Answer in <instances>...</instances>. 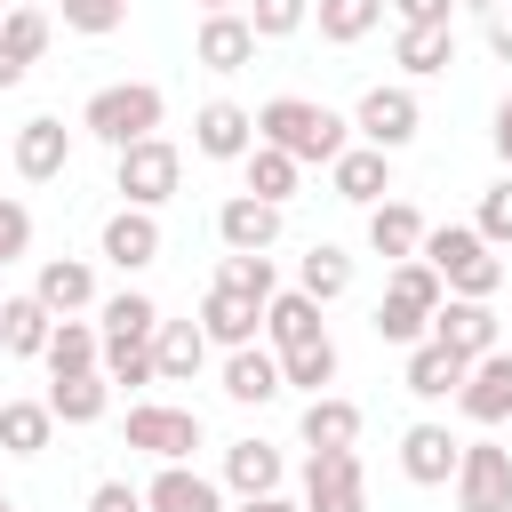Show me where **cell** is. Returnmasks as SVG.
Returning <instances> with one entry per match:
<instances>
[{
    "label": "cell",
    "instance_id": "23",
    "mask_svg": "<svg viewBox=\"0 0 512 512\" xmlns=\"http://www.w3.org/2000/svg\"><path fill=\"white\" fill-rule=\"evenodd\" d=\"M144 512H224V488L200 480L192 464H160L152 488H144Z\"/></svg>",
    "mask_w": 512,
    "mask_h": 512
},
{
    "label": "cell",
    "instance_id": "47",
    "mask_svg": "<svg viewBox=\"0 0 512 512\" xmlns=\"http://www.w3.org/2000/svg\"><path fill=\"white\" fill-rule=\"evenodd\" d=\"M88 512H144V488H128V480H96V488H88Z\"/></svg>",
    "mask_w": 512,
    "mask_h": 512
},
{
    "label": "cell",
    "instance_id": "30",
    "mask_svg": "<svg viewBox=\"0 0 512 512\" xmlns=\"http://www.w3.org/2000/svg\"><path fill=\"white\" fill-rule=\"evenodd\" d=\"M40 360H48V376H88V368L104 360V328H88V320H56Z\"/></svg>",
    "mask_w": 512,
    "mask_h": 512
},
{
    "label": "cell",
    "instance_id": "27",
    "mask_svg": "<svg viewBox=\"0 0 512 512\" xmlns=\"http://www.w3.org/2000/svg\"><path fill=\"white\" fill-rule=\"evenodd\" d=\"M368 248L392 256V264H408V256L424 248V216H416L408 200H376V208H368Z\"/></svg>",
    "mask_w": 512,
    "mask_h": 512
},
{
    "label": "cell",
    "instance_id": "49",
    "mask_svg": "<svg viewBox=\"0 0 512 512\" xmlns=\"http://www.w3.org/2000/svg\"><path fill=\"white\" fill-rule=\"evenodd\" d=\"M488 136H496V160H504V168H512V96H504V104H496V128H488Z\"/></svg>",
    "mask_w": 512,
    "mask_h": 512
},
{
    "label": "cell",
    "instance_id": "52",
    "mask_svg": "<svg viewBox=\"0 0 512 512\" xmlns=\"http://www.w3.org/2000/svg\"><path fill=\"white\" fill-rule=\"evenodd\" d=\"M24 72H32V64H16V56H8V48H0V88H16V80H24Z\"/></svg>",
    "mask_w": 512,
    "mask_h": 512
},
{
    "label": "cell",
    "instance_id": "34",
    "mask_svg": "<svg viewBox=\"0 0 512 512\" xmlns=\"http://www.w3.org/2000/svg\"><path fill=\"white\" fill-rule=\"evenodd\" d=\"M296 288H304L312 304H336V296L352 288V256H344V248H328V240H312V248H304V264H296Z\"/></svg>",
    "mask_w": 512,
    "mask_h": 512
},
{
    "label": "cell",
    "instance_id": "24",
    "mask_svg": "<svg viewBox=\"0 0 512 512\" xmlns=\"http://www.w3.org/2000/svg\"><path fill=\"white\" fill-rule=\"evenodd\" d=\"M200 360H208L200 320H160V336H152V376H160V384H192Z\"/></svg>",
    "mask_w": 512,
    "mask_h": 512
},
{
    "label": "cell",
    "instance_id": "54",
    "mask_svg": "<svg viewBox=\"0 0 512 512\" xmlns=\"http://www.w3.org/2000/svg\"><path fill=\"white\" fill-rule=\"evenodd\" d=\"M0 512H24V504H16V496H0Z\"/></svg>",
    "mask_w": 512,
    "mask_h": 512
},
{
    "label": "cell",
    "instance_id": "15",
    "mask_svg": "<svg viewBox=\"0 0 512 512\" xmlns=\"http://www.w3.org/2000/svg\"><path fill=\"white\" fill-rule=\"evenodd\" d=\"M328 184H336V200L376 208V200L392 192V152H376V144H344V152L328 160Z\"/></svg>",
    "mask_w": 512,
    "mask_h": 512
},
{
    "label": "cell",
    "instance_id": "26",
    "mask_svg": "<svg viewBox=\"0 0 512 512\" xmlns=\"http://www.w3.org/2000/svg\"><path fill=\"white\" fill-rule=\"evenodd\" d=\"M48 328H56V312H48L40 296H0V352L40 360V352H48Z\"/></svg>",
    "mask_w": 512,
    "mask_h": 512
},
{
    "label": "cell",
    "instance_id": "51",
    "mask_svg": "<svg viewBox=\"0 0 512 512\" xmlns=\"http://www.w3.org/2000/svg\"><path fill=\"white\" fill-rule=\"evenodd\" d=\"M240 512H304V504H288V496H240Z\"/></svg>",
    "mask_w": 512,
    "mask_h": 512
},
{
    "label": "cell",
    "instance_id": "42",
    "mask_svg": "<svg viewBox=\"0 0 512 512\" xmlns=\"http://www.w3.org/2000/svg\"><path fill=\"white\" fill-rule=\"evenodd\" d=\"M56 8H64V32H88V40L128 24V0H56Z\"/></svg>",
    "mask_w": 512,
    "mask_h": 512
},
{
    "label": "cell",
    "instance_id": "37",
    "mask_svg": "<svg viewBox=\"0 0 512 512\" xmlns=\"http://www.w3.org/2000/svg\"><path fill=\"white\" fill-rule=\"evenodd\" d=\"M312 16H320V40L352 48V40H368L384 24V0H312Z\"/></svg>",
    "mask_w": 512,
    "mask_h": 512
},
{
    "label": "cell",
    "instance_id": "41",
    "mask_svg": "<svg viewBox=\"0 0 512 512\" xmlns=\"http://www.w3.org/2000/svg\"><path fill=\"white\" fill-rule=\"evenodd\" d=\"M472 232H480L488 248H512V176H496V184L480 192V216H472Z\"/></svg>",
    "mask_w": 512,
    "mask_h": 512
},
{
    "label": "cell",
    "instance_id": "17",
    "mask_svg": "<svg viewBox=\"0 0 512 512\" xmlns=\"http://www.w3.org/2000/svg\"><path fill=\"white\" fill-rule=\"evenodd\" d=\"M32 296H40L56 320H80V312L96 304V272H88V256H48L40 280H32Z\"/></svg>",
    "mask_w": 512,
    "mask_h": 512
},
{
    "label": "cell",
    "instance_id": "56",
    "mask_svg": "<svg viewBox=\"0 0 512 512\" xmlns=\"http://www.w3.org/2000/svg\"><path fill=\"white\" fill-rule=\"evenodd\" d=\"M504 352H512V344H504Z\"/></svg>",
    "mask_w": 512,
    "mask_h": 512
},
{
    "label": "cell",
    "instance_id": "36",
    "mask_svg": "<svg viewBox=\"0 0 512 512\" xmlns=\"http://www.w3.org/2000/svg\"><path fill=\"white\" fill-rule=\"evenodd\" d=\"M48 40H56V24H48L32 0H8V16H0V48H8L16 64H40V56H48Z\"/></svg>",
    "mask_w": 512,
    "mask_h": 512
},
{
    "label": "cell",
    "instance_id": "11",
    "mask_svg": "<svg viewBox=\"0 0 512 512\" xmlns=\"http://www.w3.org/2000/svg\"><path fill=\"white\" fill-rule=\"evenodd\" d=\"M456 408H464V424H480V432L512 416V352H504V344H496L488 360H472V368H464V384H456Z\"/></svg>",
    "mask_w": 512,
    "mask_h": 512
},
{
    "label": "cell",
    "instance_id": "13",
    "mask_svg": "<svg viewBox=\"0 0 512 512\" xmlns=\"http://www.w3.org/2000/svg\"><path fill=\"white\" fill-rule=\"evenodd\" d=\"M96 256H104V264H120V272L160 264V216H152V208H112V216H104V232H96Z\"/></svg>",
    "mask_w": 512,
    "mask_h": 512
},
{
    "label": "cell",
    "instance_id": "12",
    "mask_svg": "<svg viewBox=\"0 0 512 512\" xmlns=\"http://www.w3.org/2000/svg\"><path fill=\"white\" fill-rule=\"evenodd\" d=\"M72 168V128L56 120V112H32L24 128H16V176L24 184H56Z\"/></svg>",
    "mask_w": 512,
    "mask_h": 512
},
{
    "label": "cell",
    "instance_id": "16",
    "mask_svg": "<svg viewBox=\"0 0 512 512\" xmlns=\"http://www.w3.org/2000/svg\"><path fill=\"white\" fill-rule=\"evenodd\" d=\"M216 240H224V256H264V248L280 240V208H272V200L232 192V200L216 208Z\"/></svg>",
    "mask_w": 512,
    "mask_h": 512
},
{
    "label": "cell",
    "instance_id": "9",
    "mask_svg": "<svg viewBox=\"0 0 512 512\" xmlns=\"http://www.w3.org/2000/svg\"><path fill=\"white\" fill-rule=\"evenodd\" d=\"M128 448H144L160 464H184L200 448V416L192 408H168V400H136L128 408Z\"/></svg>",
    "mask_w": 512,
    "mask_h": 512
},
{
    "label": "cell",
    "instance_id": "53",
    "mask_svg": "<svg viewBox=\"0 0 512 512\" xmlns=\"http://www.w3.org/2000/svg\"><path fill=\"white\" fill-rule=\"evenodd\" d=\"M232 8H240V0H200V16H232Z\"/></svg>",
    "mask_w": 512,
    "mask_h": 512
},
{
    "label": "cell",
    "instance_id": "3",
    "mask_svg": "<svg viewBox=\"0 0 512 512\" xmlns=\"http://www.w3.org/2000/svg\"><path fill=\"white\" fill-rule=\"evenodd\" d=\"M160 88L152 80H112V88H96L88 104H80V128L96 136V144H112V152H128V144H144V136H160Z\"/></svg>",
    "mask_w": 512,
    "mask_h": 512
},
{
    "label": "cell",
    "instance_id": "32",
    "mask_svg": "<svg viewBox=\"0 0 512 512\" xmlns=\"http://www.w3.org/2000/svg\"><path fill=\"white\" fill-rule=\"evenodd\" d=\"M152 336H160V304L144 288L104 296V344H152Z\"/></svg>",
    "mask_w": 512,
    "mask_h": 512
},
{
    "label": "cell",
    "instance_id": "14",
    "mask_svg": "<svg viewBox=\"0 0 512 512\" xmlns=\"http://www.w3.org/2000/svg\"><path fill=\"white\" fill-rule=\"evenodd\" d=\"M456 456H464V440H456L448 424H408V432H400V472H408L416 488H448V480H456Z\"/></svg>",
    "mask_w": 512,
    "mask_h": 512
},
{
    "label": "cell",
    "instance_id": "25",
    "mask_svg": "<svg viewBox=\"0 0 512 512\" xmlns=\"http://www.w3.org/2000/svg\"><path fill=\"white\" fill-rule=\"evenodd\" d=\"M400 384H408V400H456V384H464V360H456V352H440V344L424 336V344H408V368H400Z\"/></svg>",
    "mask_w": 512,
    "mask_h": 512
},
{
    "label": "cell",
    "instance_id": "2",
    "mask_svg": "<svg viewBox=\"0 0 512 512\" xmlns=\"http://www.w3.org/2000/svg\"><path fill=\"white\" fill-rule=\"evenodd\" d=\"M416 256L440 272V288H448V296H480V304H488V296L504 288V256H496L472 224H440V232H424V248H416Z\"/></svg>",
    "mask_w": 512,
    "mask_h": 512
},
{
    "label": "cell",
    "instance_id": "43",
    "mask_svg": "<svg viewBox=\"0 0 512 512\" xmlns=\"http://www.w3.org/2000/svg\"><path fill=\"white\" fill-rule=\"evenodd\" d=\"M304 16H312V0H248V32L256 40H288Z\"/></svg>",
    "mask_w": 512,
    "mask_h": 512
},
{
    "label": "cell",
    "instance_id": "22",
    "mask_svg": "<svg viewBox=\"0 0 512 512\" xmlns=\"http://www.w3.org/2000/svg\"><path fill=\"white\" fill-rule=\"evenodd\" d=\"M280 472H288V456L272 440H232L224 448V488L232 496H280Z\"/></svg>",
    "mask_w": 512,
    "mask_h": 512
},
{
    "label": "cell",
    "instance_id": "20",
    "mask_svg": "<svg viewBox=\"0 0 512 512\" xmlns=\"http://www.w3.org/2000/svg\"><path fill=\"white\" fill-rule=\"evenodd\" d=\"M392 64H400L408 80L448 72V64H456V24H400V32H392Z\"/></svg>",
    "mask_w": 512,
    "mask_h": 512
},
{
    "label": "cell",
    "instance_id": "4",
    "mask_svg": "<svg viewBox=\"0 0 512 512\" xmlns=\"http://www.w3.org/2000/svg\"><path fill=\"white\" fill-rule=\"evenodd\" d=\"M176 184H184V152H176L168 136H144V144H128V152H112V192H120V208H160V200H176Z\"/></svg>",
    "mask_w": 512,
    "mask_h": 512
},
{
    "label": "cell",
    "instance_id": "33",
    "mask_svg": "<svg viewBox=\"0 0 512 512\" xmlns=\"http://www.w3.org/2000/svg\"><path fill=\"white\" fill-rule=\"evenodd\" d=\"M240 176H248V200H272V208H288V200H296V160H288V152H272V144H248Z\"/></svg>",
    "mask_w": 512,
    "mask_h": 512
},
{
    "label": "cell",
    "instance_id": "38",
    "mask_svg": "<svg viewBox=\"0 0 512 512\" xmlns=\"http://www.w3.org/2000/svg\"><path fill=\"white\" fill-rule=\"evenodd\" d=\"M280 384H296V392H328L336 384V344L328 336H312V344H296V352H280Z\"/></svg>",
    "mask_w": 512,
    "mask_h": 512
},
{
    "label": "cell",
    "instance_id": "6",
    "mask_svg": "<svg viewBox=\"0 0 512 512\" xmlns=\"http://www.w3.org/2000/svg\"><path fill=\"white\" fill-rule=\"evenodd\" d=\"M352 128H360V144H376V152H400V144H416V128H424V104H416V88H400V80H376V88L352 104Z\"/></svg>",
    "mask_w": 512,
    "mask_h": 512
},
{
    "label": "cell",
    "instance_id": "29",
    "mask_svg": "<svg viewBox=\"0 0 512 512\" xmlns=\"http://www.w3.org/2000/svg\"><path fill=\"white\" fill-rule=\"evenodd\" d=\"M264 336H272V352H296V344H312V336H328V328H320V304H312L304 288H288V296L264 304Z\"/></svg>",
    "mask_w": 512,
    "mask_h": 512
},
{
    "label": "cell",
    "instance_id": "5",
    "mask_svg": "<svg viewBox=\"0 0 512 512\" xmlns=\"http://www.w3.org/2000/svg\"><path fill=\"white\" fill-rule=\"evenodd\" d=\"M448 488H456V512H512V448L504 440H464Z\"/></svg>",
    "mask_w": 512,
    "mask_h": 512
},
{
    "label": "cell",
    "instance_id": "45",
    "mask_svg": "<svg viewBox=\"0 0 512 512\" xmlns=\"http://www.w3.org/2000/svg\"><path fill=\"white\" fill-rule=\"evenodd\" d=\"M424 328H432V320H424L416 304H400V296L376 304V336H384V344H424Z\"/></svg>",
    "mask_w": 512,
    "mask_h": 512
},
{
    "label": "cell",
    "instance_id": "28",
    "mask_svg": "<svg viewBox=\"0 0 512 512\" xmlns=\"http://www.w3.org/2000/svg\"><path fill=\"white\" fill-rule=\"evenodd\" d=\"M104 408H112L104 368H88V376H48V416H56V424H96Z\"/></svg>",
    "mask_w": 512,
    "mask_h": 512
},
{
    "label": "cell",
    "instance_id": "46",
    "mask_svg": "<svg viewBox=\"0 0 512 512\" xmlns=\"http://www.w3.org/2000/svg\"><path fill=\"white\" fill-rule=\"evenodd\" d=\"M32 256V208L0 192V264H24Z\"/></svg>",
    "mask_w": 512,
    "mask_h": 512
},
{
    "label": "cell",
    "instance_id": "1",
    "mask_svg": "<svg viewBox=\"0 0 512 512\" xmlns=\"http://www.w3.org/2000/svg\"><path fill=\"white\" fill-rule=\"evenodd\" d=\"M256 144L288 152L296 168H304V160L328 168V160L352 144V120L328 112V104H312V96H272V104H256Z\"/></svg>",
    "mask_w": 512,
    "mask_h": 512
},
{
    "label": "cell",
    "instance_id": "35",
    "mask_svg": "<svg viewBox=\"0 0 512 512\" xmlns=\"http://www.w3.org/2000/svg\"><path fill=\"white\" fill-rule=\"evenodd\" d=\"M48 432H56L48 400H0V448H8V456H40Z\"/></svg>",
    "mask_w": 512,
    "mask_h": 512
},
{
    "label": "cell",
    "instance_id": "31",
    "mask_svg": "<svg viewBox=\"0 0 512 512\" xmlns=\"http://www.w3.org/2000/svg\"><path fill=\"white\" fill-rule=\"evenodd\" d=\"M296 432H304V448H352V440H360V408L336 400V392H320V400H304Z\"/></svg>",
    "mask_w": 512,
    "mask_h": 512
},
{
    "label": "cell",
    "instance_id": "21",
    "mask_svg": "<svg viewBox=\"0 0 512 512\" xmlns=\"http://www.w3.org/2000/svg\"><path fill=\"white\" fill-rule=\"evenodd\" d=\"M256 328H264V304H248V296H232V288H208V296H200V336H208V344L240 352V344H256Z\"/></svg>",
    "mask_w": 512,
    "mask_h": 512
},
{
    "label": "cell",
    "instance_id": "18",
    "mask_svg": "<svg viewBox=\"0 0 512 512\" xmlns=\"http://www.w3.org/2000/svg\"><path fill=\"white\" fill-rule=\"evenodd\" d=\"M288 384H280V352H264V344H240V352H224V400H240V408H264V400H280Z\"/></svg>",
    "mask_w": 512,
    "mask_h": 512
},
{
    "label": "cell",
    "instance_id": "7",
    "mask_svg": "<svg viewBox=\"0 0 512 512\" xmlns=\"http://www.w3.org/2000/svg\"><path fill=\"white\" fill-rule=\"evenodd\" d=\"M304 512H368L360 448H312L304 456Z\"/></svg>",
    "mask_w": 512,
    "mask_h": 512
},
{
    "label": "cell",
    "instance_id": "50",
    "mask_svg": "<svg viewBox=\"0 0 512 512\" xmlns=\"http://www.w3.org/2000/svg\"><path fill=\"white\" fill-rule=\"evenodd\" d=\"M488 56H504V64H512V24H504V16H488Z\"/></svg>",
    "mask_w": 512,
    "mask_h": 512
},
{
    "label": "cell",
    "instance_id": "10",
    "mask_svg": "<svg viewBox=\"0 0 512 512\" xmlns=\"http://www.w3.org/2000/svg\"><path fill=\"white\" fill-rule=\"evenodd\" d=\"M248 144H256V112H248V104L208 96V104L192 112V152H200V160H248Z\"/></svg>",
    "mask_w": 512,
    "mask_h": 512
},
{
    "label": "cell",
    "instance_id": "48",
    "mask_svg": "<svg viewBox=\"0 0 512 512\" xmlns=\"http://www.w3.org/2000/svg\"><path fill=\"white\" fill-rule=\"evenodd\" d=\"M384 8H392L400 24H448V16H456V0H384Z\"/></svg>",
    "mask_w": 512,
    "mask_h": 512
},
{
    "label": "cell",
    "instance_id": "40",
    "mask_svg": "<svg viewBox=\"0 0 512 512\" xmlns=\"http://www.w3.org/2000/svg\"><path fill=\"white\" fill-rule=\"evenodd\" d=\"M216 288H232V296H248V304H272L280 288H272V256H224L216 264Z\"/></svg>",
    "mask_w": 512,
    "mask_h": 512
},
{
    "label": "cell",
    "instance_id": "39",
    "mask_svg": "<svg viewBox=\"0 0 512 512\" xmlns=\"http://www.w3.org/2000/svg\"><path fill=\"white\" fill-rule=\"evenodd\" d=\"M384 296H400V304H416V312H424V320H432V312H440V296H448V288H440V272H432V264H424V256H408V264H392V280H384Z\"/></svg>",
    "mask_w": 512,
    "mask_h": 512
},
{
    "label": "cell",
    "instance_id": "8",
    "mask_svg": "<svg viewBox=\"0 0 512 512\" xmlns=\"http://www.w3.org/2000/svg\"><path fill=\"white\" fill-rule=\"evenodd\" d=\"M440 352H456L464 368L472 360H488L496 344H504V328H496V312L480 304V296H440V312H432V328H424Z\"/></svg>",
    "mask_w": 512,
    "mask_h": 512
},
{
    "label": "cell",
    "instance_id": "19",
    "mask_svg": "<svg viewBox=\"0 0 512 512\" xmlns=\"http://www.w3.org/2000/svg\"><path fill=\"white\" fill-rule=\"evenodd\" d=\"M192 56H200L208 72H248V64H256V32H248V16H240V8H232V16H200Z\"/></svg>",
    "mask_w": 512,
    "mask_h": 512
},
{
    "label": "cell",
    "instance_id": "44",
    "mask_svg": "<svg viewBox=\"0 0 512 512\" xmlns=\"http://www.w3.org/2000/svg\"><path fill=\"white\" fill-rule=\"evenodd\" d=\"M104 384H160L152 376V344H104Z\"/></svg>",
    "mask_w": 512,
    "mask_h": 512
},
{
    "label": "cell",
    "instance_id": "55",
    "mask_svg": "<svg viewBox=\"0 0 512 512\" xmlns=\"http://www.w3.org/2000/svg\"><path fill=\"white\" fill-rule=\"evenodd\" d=\"M0 16H8V0H0Z\"/></svg>",
    "mask_w": 512,
    "mask_h": 512
}]
</instances>
